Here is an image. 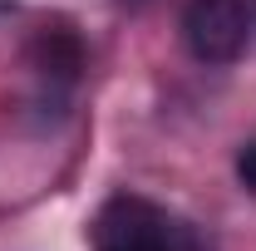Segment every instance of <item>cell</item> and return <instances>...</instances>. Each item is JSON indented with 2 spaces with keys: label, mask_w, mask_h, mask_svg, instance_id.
Segmentation results:
<instances>
[{
  "label": "cell",
  "mask_w": 256,
  "mask_h": 251,
  "mask_svg": "<svg viewBox=\"0 0 256 251\" xmlns=\"http://www.w3.org/2000/svg\"><path fill=\"white\" fill-rule=\"evenodd\" d=\"M182 40H188L192 60H202V64L242 60V50L252 40L246 0H188V10H182Z\"/></svg>",
  "instance_id": "6da1fadb"
},
{
  "label": "cell",
  "mask_w": 256,
  "mask_h": 251,
  "mask_svg": "<svg viewBox=\"0 0 256 251\" xmlns=\"http://www.w3.org/2000/svg\"><path fill=\"white\" fill-rule=\"evenodd\" d=\"M98 251H172L168 226L148 202H114L98 217Z\"/></svg>",
  "instance_id": "7a4b0ae2"
},
{
  "label": "cell",
  "mask_w": 256,
  "mask_h": 251,
  "mask_svg": "<svg viewBox=\"0 0 256 251\" xmlns=\"http://www.w3.org/2000/svg\"><path fill=\"white\" fill-rule=\"evenodd\" d=\"M34 64H40L44 74L74 79L79 64H84V50H79V40H74L69 30H44L40 40H34Z\"/></svg>",
  "instance_id": "3957f363"
},
{
  "label": "cell",
  "mask_w": 256,
  "mask_h": 251,
  "mask_svg": "<svg viewBox=\"0 0 256 251\" xmlns=\"http://www.w3.org/2000/svg\"><path fill=\"white\" fill-rule=\"evenodd\" d=\"M236 178H242V188L256 192V143H246V148L236 153Z\"/></svg>",
  "instance_id": "277c9868"
}]
</instances>
